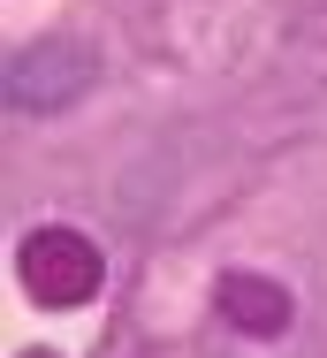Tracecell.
<instances>
[{
    "mask_svg": "<svg viewBox=\"0 0 327 358\" xmlns=\"http://www.w3.org/2000/svg\"><path fill=\"white\" fill-rule=\"evenodd\" d=\"M92 84H99V54L84 38H38L8 62V107L15 115H54V107H76Z\"/></svg>",
    "mask_w": 327,
    "mask_h": 358,
    "instance_id": "obj_1",
    "label": "cell"
},
{
    "mask_svg": "<svg viewBox=\"0 0 327 358\" xmlns=\"http://www.w3.org/2000/svg\"><path fill=\"white\" fill-rule=\"evenodd\" d=\"M15 275H23V289L38 305H84L107 267H99L92 236H76V229H31L23 252H15Z\"/></svg>",
    "mask_w": 327,
    "mask_h": 358,
    "instance_id": "obj_2",
    "label": "cell"
},
{
    "mask_svg": "<svg viewBox=\"0 0 327 358\" xmlns=\"http://www.w3.org/2000/svg\"><path fill=\"white\" fill-rule=\"evenodd\" d=\"M221 313L244 336H282L289 328V289H274L266 275H221Z\"/></svg>",
    "mask_w": 327,
    "mask_h": 358,
    "instance_id": "obj_3",
    "label": "cell"
}]
</instances>
